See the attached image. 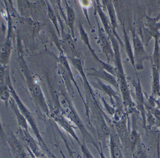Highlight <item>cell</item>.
<instances>
[{
  "mask_svg": "<svg viewBox=\"0 0 160 158\" xmlns=\"http://www.w3.org/2000/svg\"><path fill=\"white\" fill-rule=\"evenodd\" d=\"M90 70L91 71V72L88 73V75L94 77L96 78L105 81L106 82L111 85V86L115 88L118 92H119L118 82L117 78H115V76L112 75L102 67L98 69H97L94 68H91L90 69Z\"/></svg>",
  "mask_w": 160,
  "mask_h": 158,
  "instance_id": "4fadbf2b",
  "label": "cell"
},
{
  "mask_svg": "<svg viewBox=\"0 0 160 158\" xmlns=\"http://www.w3.org/2000/svg\"><path fill=\"white\" fill-rule=\"evenodd\" d=\"M160 67V66H159ZM159 70H160V67H159Z\"/></svg>",
  "mask_w": 160,
  "mask_h": 158,
  "instance_id": "1f68e13d",
  "label": "cell"
},
{
  "mask_svg": "<svg viewBox=\"0 0 160 158\" xmlns=\"http://www.w3.org/2000/svg\"><path fill=\"white\" fill-rule=\"evenodd\" d=\"M78 28H79V35H80V38H81V40L82 42L85 44L86 47L88 48V49L90 52L91 55L92 56V57L95 60L101 64V66L102 68H103L104 69H105L110 74L112 75H113L114 76L116 77V68L115 66L112 65L111 64L108 63L107 62H104L102 60L99 59L97 54H96V52L94 50H93L92 47L91 46V44L90 42V39L88 35L87 32L86 31L84 27H83L82 23L81 22H79L78 24Z\"/></svg>",
  "mask_w": 160,
  "mask_h": 158,
  "instance_id": "52a82bcc",
  "label": "cell"
},
{
  "mask_svg": "<svg viewBox=\"0 0 160 158\" xmlns=\"http://www.w3.org/2000/svg\"><path fill=\"white\" fill-rule=\"evenodd\" d=\"M11 97L10 89L6 82L5 83L0 84V99H1V100L7 104L9 103Z\"/></svg>",
  "mask_w": 160,
  "mask_h": 158,
  "instance_id": "603a6c76",
  "label": "cell"
},
{
  "mask_svg": "<svg viewBox=\"0 0 160 158\" xmlns=\"http://www.w3.org/2000/svg\"><path fill=\"white\" fill-rule=\"evenodd\" d=\"M132 46L134 60V69L136 71H142L144 69L143 63L145 60L150 62L151 56L148 55L145 49V46L139 36L135 31H132Z\"/></svg>",
  "mask_w": 160,
  "mask_h": 158,
  "instance_id": "5b68a950",
  "label": "cell"
},
{
  "mask_svg": "<svg viewBox=\"0 0 160 158\" xmlns=\"http://www.w3.org/2000/svg\"><path fill=\"white\" fill-rule=\"evenodd\" d=\"M123 40H124V42H123V46H125L127 55H128V59L130 60L131 64H132V66L134 67V53H133L132 46V45H131L129 36L127 33L124 26H123Z\"/></svg>",
  "mask_w": 160,
  "mask_h": 158,
  "instance_id": "44dd1931",
  "label": "cell"
},
{
  "mask_svg": "<svg viewBox=\"0 0 160 158\" xmlns=\"http://www.w3.org/2000/svg\"><path fill=\"white\" fill-rule=\"evenodd\" d=\"M65 4L66 10H67V25L70 29V34L72 37L75 39V13L73 9L69 6L67 2H64Z\"/></svg>",
  "mask_w": 160,
  "mask_h": 158,
  "instance_id": "ffe728a7",
  "label": "cell"
},
{
  "mask_svg": "<svg viewBox=\"0 0 160 158\" xmlns=\"http://www.w3.org/2000/svg\"><path fill=\"white\" fill-rule=\"evenodd\" d=\"M50 117L60 127L62 128L71 136L73 137L79 145L81 144V142L75 130V125L71 122L69 119H68V117L58 108L51 111Z\"/></svg>",
  "mask_w": 160,
  "mask_h": 158,
  "instance_id": "8992f818",
  "label": "cell"
},
{
  "mask_svg": "<svg viewBox=\"0 0 160 158\" xmlns=\"http://www.w3.org/2000/svg\"><path fill=\"white\" fill-rule=\"evenodd\" d=\"M147 111H149L151 113V115H153L154 120V125L155 126L160 128V109L156 107L149 109Z\"/></svg>",
  "mask_w": 160,
  "mask_h": 158,
  "instance_id": "d4e9b609",
  "label": "cell"
},
{
  "mask_svg": "<svg viewBox=\"0 0 160 158\" xmlns=\"http://www.w3.org/2000/svg\"><path fill=\"white\" fill-rule=\"evenodd\" d=\"M9 104L10 105L11 109H12V111L14 113L16 117H17V122L19 125V128H21L23 130H29V129H28V128H29V124H28L25 116L23 115L22 112L21 111L18 107L17 106V103H16L15 100L12 98V97L9 101Z\"/></svg>",
  "mask_w": 160,
  "mask_h": 158,
  "instance_id": "d6986e66",
  "label": "cell"
},
{
  "mask_svg": "<svg viewBox=\"0 0 160 158\" xmlns=\"http://www.w3.org/2000/svg\"><path fill=\"white\" fill-rule=\"evenodd\" d=\"M56 97H57V102L58 106V108L68 117V119L70 120L71 122L75 125V127L79 129L83 136V140L91 143L98 150L100 146L97 141L88 130L81 117L69 98L62 92H60L57 94H56Z\"/></svg>",
  "mask_w": 160,
  "mask_h": 158,
  "instance_id": "6da1fadb",
  "label": "cell"
},
{
  "mask_svg": "<svg viewBox=\"0 0 160 158\" xmlns=\"http://www.w3.org/2000/svg\"><path fill=\"white\" fill-rule=\"evenodd\" d=\"M27 20L29 21V23H30V27H31V29L32 30L33 37L34 38V37H35L36 34H38L39 30L41 29L42 24L39 21H33V20H32L31 18H27Z\"/></svg>",
  "mask_w": 160,
  "mask_h": 158,
  "instance_id": "484cf974",
  "label": "cell"
},
{
  "mask_svg": "<svg viewBox=\"0 0 160 158\" xmlns=\"http://www.w3.org/2000/svg\"><path fill=\"white\" fill-rule=\"evenodd\" d=\"M134 87L135 98H136V107L139 111L142 120V124L144 128L147 127V111L145 108V92L142 90L141 82L138 78V81L130 79Z\"/></svg>",
  "mask_w": 160,
  "mask_h": 158,
  "instance_id": "8fae6325",
  "label": "cell"
},
{
  "mask_svg": "<svg viewBox=\"0 0 160 158\" xmlns=\"http://www.w3.org/2000/svg\"><path fill=\"white\" fill-rule=\"evenodd\" d=\"M102 3L106 6V9L108 13V14H109V21L111 23V27L113 28L115 36L116 37V38L118 39L119 43L123 45V42H122V39H120L119 36L117 33V29L118 27V21H117V16H116V12L115 10L113 3L111 1H103L102 2Z\"/></svg>",
  "mask_w": 160,
  "mask_h": 158,
  "instance_id": "e0dca14e",
  "label": "cell"
},
{
  "mask_svg": "<svg viewBox=\"0 0 160 158\" xmlns=\"http://www.w3.org/2000/svg\"><path fill=\"white\" fill-rule=\"evenodd\" d=\"M96 80H97V82L90 84L93 88L97 89V90L103 92L104 94L109 96L111 99V104L113 105L115 108L123 106V103H122V99H121V97L119 96L118 92L114 90L113 86H111L109 84H105L100 79L96 78Z\"/></svg>",
  "mask_w": 160,
  "mask_h": 158,
  "instance_id": "9c48e42d",
  "label": "cell"
},
{
  "mask_svg": "<svg viewBox=\"0 0 160 158\" xmlns=\"http://www.w3.org/2000/svg\"><path fill=\"white\" fill-rule=\"evenodd\" d=\"M98 151L99 153V155H100V157L101 158H107L105 155V154H104L103 153V151H102V145H101V143H100V149L98 150Z\"/></svg>",
  "mask_w": 160,
  "mask_h": 158,
  "instance_id": "f1b7e54d",
  "label": "cell"
},
{
  "mask_svg": "<svg viewBox=\"0 0 160 158\" xmlns=\"http://www.w3.org/2000/svg\"><path fill=\"white\" fill-rule=\"evenodd\" d=\"M18 63L21 68V71L25 78V82L28 89L31 93V94L37 103L39 109L44 114L48 116H50L51 111L49 108L48 104L47 103L46 97L43 94L42 87L39 83L34 78L33 75L31 74L30 70L27 67V64L23 59L22 56L21 55L18 57Z\"/></svg>",
  "mask_w": 160,
  "mask_h": 158,
  "instance_id": "3957f363",
  "label": "cell"
},
{
  "mask_svg": "<svg viewBox=\"0 0 160 158\" xmlns=\"http://www.w3.org/2000/svg\"><path fill=\"white\" fill-rule=\"evenodd\" d=\"M59 151H60V153H61V154L62 158H67L65 155V154H64V153L62 151V150L61 149V148H60V147H59Z\"/></svg>",
  "mask_w": 160,
  "mask_h": 158,
  "instance_id": "4dcf8cb0",
  "label": "cell"
},
{
  "mask_svg": "<svg viewBox=\"0 0 160 158\" xmlns=\"http://www.w3.org/2000/svg\"><path fill=\"white\" fill-rule=\"evenodd\" d=\"M69 59L71 61V63L73 64V67L75 68V69L77 70L79 73L80 75L82 76L83 82L84 83V86H85V89L87 92V93L90 94L92 99L93 100L94 102L97 103V100H96V98L95 96L93 93L92 91V88L91 87V85L89 83L87 77L85 74L84 71H83V68L82 66V60L81 58H78L76 56V57H72V56H69Z\"/></svg>",
  "mask_w": 160,
  "mask_h": 158,
  "instance_id": "9a60e30c",
  "label": "cell"
},
{
  "mask_svg": "<svg viewBox=\"0 0 160 158\" xmlns=\"http://www.w3.org/2000/svg\"><path fill=\"white\" fill-rule=\"evenodd\" d=\"M101 100H102L103 106H104V107H105V111H107V113L109 115L113 117L115 114V113H116V108L113 106V105L108 104L107 101L105 100V99H104L103 97H102Z\"/></svg>",
  "mask_w": 160,
  "mask_h": 158,
  "instance_id": "4316f807",
  "label": "cell"
},
{
  "mask_svg": "<svg viewBox=\"0 0 160 158\" xmlns=\"http://www.w3.org/2000/svg\"><path fill=\"white\" fill-rule=\"evenodd\" d=\"M156 104H157V107L160 109V96L156 100Z\"/></svg>",
  "mask_w": 160,
  "mask_h": 158,
  "instance_id": "f546056e",
  "label": "cell"
},
{
  "mask_svg": "<svg viewBox=\"0 0 160 158\" xmlns=\"http://www.w3.org/2000/svg\"><path fill=\"white\" fill-rule=\"evenodd\" d=\"M18 136L27 151L33 154L35 157H43L47 155L40 147L38 140H35L34 138L30 135L29 130H25L19 128Z\"/></svg>",
  "mask_w": 160,
  "mask_h": 158,
  "instance_id": "ba28073f",
  "label": "cell"
},
{
  "mask_svg": "<svg viewBox=\"0 0 160 158\" xmlns=\"http://www.w3.org/2000/svg\"><path fill=\"white\" fill-rule=\"evenodd\" d=\"M132 158H149L141 139L138 142L132 152Z\"/></svg>",
  "mask_w": 160,
  "mask_h": 158,
  "instance_id": "7402d4cb",
  "label": "cell"
},
{
  "mask_svg": "<svg viewBox=\"0 0 160 158\" xmlns=\"http://www.w3.org/2000/svg\"><path fill=\"white\" fill-rule=\"evenodd\" d=\"M96 18H97L98 30V45L101 46L103 53L105 54L107 59V63L109 64H111L110 63H114L115 54H114L113 46H112V43L110 41L109 37L107 36L105 34L106 33L105 31H104L102 28L99 25V21L97 15H96Z\"/></svg>",
  "mask_w": 160,
  "mask_h": 158,
  "instance_id": "30bf717a",
  "label": "cell"
},
{
  "mask_svg": "<svg viewBox=\"0 0 160 158\" xmlns=\"http://www.w3.org/2000/svg\"><path fill=\"white\" fill-rule=\"evenodd\" d=\"M46 4L48 16L50 20L52 21V23L53 25L56 28V29H57L58 35L59 36H61V33H60L58 25V18H57V15H56L54 11L52 9V8L51 7V5L49 2H46Z\"/></svg>",
  "mask_w": 160,
  "mask_h": 158,
  "instance_id": "cb8c5ba5",
  "label": "cell"
},
{
  "mask_svg": "<svg viewBox=\"0 0 160 158\" xmlns=\"http://www.w3.org/2000/svg\"><path fill=\"white\" fill-rule=\"evenodd\" d=\"M79 145H80V148H81L82 153H83V157L84 158H94L91 152L90 151L88 148L87 147L85 140H83V143L80 144Z\"/></svg>",
  "mask_w": 160,
  "mask_h": 158,
  "instance_id": "83f0119b",
  "label": "cell"
},
{
  "mask_svg": "<svg viewBox=\"0 0 160 158\" xmlns=\"http://www.w3.org/2000/svg\"><path fill=\"white\" fill-rule=\"evenodd\" d=\"M58 61L59 63L58 64L59 74L61 75L62 79L64 81V84L65 85L69 94L71 96L74 95V90H73V84L75 88H77V90H78L79 94L80 97H81V99L83 101V103H84V105L86 107V102L83 100L81 91H80L79 86L77 84V82H76V81L75 80L73 74L71 71V69L69 64V62H68L67 60V56H65V54L63 53V52H61V54H60L58 58Z\"/></svg>",
  "mask_w": 160,
  "mask_h": 158,
  "instance_id": "277c9868",
  "label": "cell"
},
{
  "mask_svg": "<svg viewBox=\"0 0 160 158\" xmlns=\"http://www.w3.org/2000/svg\"><path fill=\"white\" fill-rule=\"evenodd\" d=\"M12 37L11 35L8 34L6 41L1 46V65L7 67L9 63L12 51Z\"/></svg>",
  "mask_w": 160,
  "mask_h": 158,
  "instance_id": "ac0fdd59",
  "label": "cell"
},
{
  "mask_svg": "<svg viewBox=\"0 0 160 158\" xmlns=\"http://www.w3.org/2000/svg\"><path fill=\"white\" fill-rule=\"evenodd\" d=\"M109 148L111 158H125L123 153L122 143L116 132L115 129L111 128V135L109 137Z\"/></svg>",
  "mask_w": 160,
  "mask_h": 158,
  "instance_id": "5bb4252c",
  "label": "cell"
},
{
  "mask_svg": "<svg viewBox=\"0 0 160 158\" xmlns=\"http://www.w3.org/2000/svg\"><path fill=\"white\" fill-rule=\"evenodd\" d=\"M6 140L10 146L13 158H30L25 145L19 141L18 138L14 134L11 133L9 135Z\"/></svg>",
  "mask_w": 160,
  "mask_h": 158,
  "instance_id": "7c38bea8",
  "label": "cell"
},
{
  "mask_svg": "<svg viewBox=\"0 0 160 158\" xmlns=\"http://www.w3.org/2000/svg\"><path fill=\"white\" fill-rule=\"evenodd\" d=\"M5 82L10 89L12 98L15 100V102H16V103H17L19 109L22 112L23 115L25 116L28 124H29V125H30L31 129H32V131H33L35 136L36 137V140H38L39 145H40V147H41V148L42 149L43 152H44L49 157L57 158V157H56L54 154L52 152L51 150L49 149L48 146L47 145L45 140H43V139L42 138L41 133H40V131L39 130L38 125L37 123H36V121L34 119L33 115L31 114V113L29 111V109H28L25 106V104L22 103V101L21 100L20 97L18 96L17 92H16V90H14V88L11 82L10 78V74H9L8 71H6Z\"/></svg>",
  "mask_w": 160,
  "mask_h": 158,
  "instance_id": "7a4b0ae2",
  "label": "cell"
},
{
  "mask_svg": "<svg viewBox=\"0 0 160 158\" xmlns=\"http://www.w3.org/2000/svg\"><path fill=\"white\" fill-rule=\"evenodd\" d=\"M151 96L157 100L160 96V70L159 65L151 63Z\"/></svg>",
  "mask_w": 160,
  "mask_h": 158,
  "instance_id": "2e32d148",
  "label": "cell"
}]
</instances>
